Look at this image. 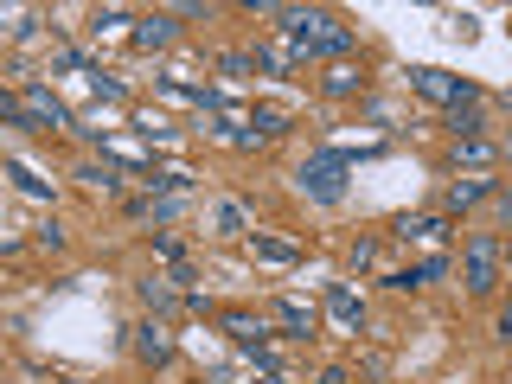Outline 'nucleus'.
<instances>
[{
	"label": "nucleus",
	"instance_id": "f8f14e48",
	"mask_svg": "<svg viewBox=\"0 0 512 384\" xmlns=\"http://www.w3.org/2000/svg\"><path fill=\"white\" fill-rule=\"evenodd\" d=\"M282 327H288V340H314V333H320V314L301 308V301H282Z\"/></svg>",
	"mask_w": 512,
	"mask_h": 384
},
{
	"label": "nucleus",
	"instance_id": "b1692460",
	"mask_svg": "<svg viewBox=\"0 0 512 384\" xmlns=\"http://www.w3.org/2000/svg\"><path fill=\"white\" fill-rule=\"evenodd\" d=\"M384 288H397V295H410V288H423V269H391Z\"/></svg>",
	"mask_w": 512,
	"mask_h": 384
},
{
	"label": "nucleus",
	"instance_id": "393cba45",
	"mask_svg": "<svg viewBox=\"0 0 512 384\" xmlns=\"http://www.w3.org/2000/svg\"><path fill=\"white\" fill-rule=\"evenodd\" d=\"M218 231H244V205H218Z\"/></svg>",
	"mask_w": 512,
	"mask_h": 384
},
{
	"label": "nucleus",
	"instance_id": "0eeeda50",
	"mask_svg": "<svg viewBox=\"0 0 512 384\" xmlns=\"http://www.w3.org/2000/svg\"><path fill=\"white\" fill-rule=\"evenodd\" d=\"M180 39V20H173V13H141L135 20V45L141 52H160V45H173Z\"/></svg>",
	"mask_w": 512,
	"mask_h": 384
},
{
	"label": "nucleus",
	"instance_id": "5701e85b",
	"mask_svg": "<svg viewBox=\"0 0 512 384\" xmlns=\"http://www.w3.org/2000/svg\"><path fill=\"white\" fill-rule=\"evenodd\" d=\"M218 71H224V77H250V71H256V58H250V52H224V58H218Z\"/></svg>",
	"mask_w": 512,
	"mask_h": 384
},
{
	"label": "nucleus",
	"instance_id": "cd10ccee",
	"mask_svg": "<svg viewBox=\"0 0 512 384\" xmlns=\"http://www.w3.org/2000/svg\"><path fill=\"white\" fill-rule=\"evenodd\" d=\"M493 212H500V218H512V186H500V192H493Z\"/></svg>",
	"mask_w": 512,
	"mask_h": 384
},
{
	"label": "nucleus",
	"instance_id": "c756f323",
	"mask_svg": "<svg viewBox=\"0 0 512 384\" xmlns=\"http://www.w3.org/2000/svg\"><path fill=\"white\" fill-rule=\"evenodd\" d=\"M500 340L512 346V301H506V308H500Z\"/></svg>",
	"mask_w": 512,
	"mask_h": 384
},
{
	"label": "nucleus",
	"instance_id": "423d86ee",
	"mask_svg": "<svg viewBox=\"0 0 512 384\" xmlns=\"http://www.w3.org/2000/svg\"><path fill=\"white\" fill-rule=\"evenodd\" d=\"M493 186L487 173H468V180H448V192H442V212H468V205H480V199H493Z\"/></svg>",
	"mask_w": 512,
	"mask_h": 384
},
{
	"label": "nucleus",
	"instance_id": "f3484780",
	"mask_svg": "<svg viewBox=\"0 0 512 384\" xmlns=\"http://www.w3.org/2000/svg\"><path fill=\"white\" fill-rule=\"evenodd\" d=\"M493 141H455V167H487Z\"/></svg>",
	"mask_w": 512,
	"mask_h": 384
},
{
	"label": "nucleus",
	"instance_id": "c85d7f7f",
	"mask_svg": "<svg viewBox=\"0 0 512 384\" xmlns=\"http://www.w3.org/2000/svg\"><path fill=\"white\" fill-rule=\"evenodd\" d=\"M314 384H346V365H327V372H320Z\"/></svg>",
	"mask_w": 512,
	"mask_h": 384
},
{
	"label": "nucleus",
	"instance_id": "20e7f679",
	"mask_svg": "<svg viewBox=\"0 0 512 384\" xmlns=\"http://www.w3.org/2000/svg\"><path fill=\"white\" fill-rule=\"evenodd\" d=\"M410 84H416V96H429V103H442V109L480 103V90L468 84V77H448V71H436V64H416V71H410Z\"/></svg>",
	"mask_w": 512,
	"mask_h": 384
},
{
	"label": "nucleus",
	"instance_id": "aec40b11",
	"mask_svg": "<svg viewBox=\"0 0 512 384\" xmlns=\"http://www.w3.org/2000/svg\"><path fill=\"white\" fill-rule=\"evenodd\" d=\"M7 173H13V186H20V192H32V199H52V180H32V173L20 167V160H13Z\"/></svg>",
	"mask_w": 512,
	"mask_h": 384
},
{
	"label": "nucleus",
	"instance_id": "4be33fe9",
	"mask_svg": "<svg viewBox=\"0 0 512 384\" xmlns=\"http://www.w3.org/2000/svg\"><path fill=\"white\" fill-rule=\"evenodd\" d=\"M32 244H39V250H52V256H58V250H64V224H58V218H45V224H39V237H32Z\"/></svg>",
	"mask_w": 512,
	"mask_h": 384
},
{
	"label": "nucleus",
	"instance_id": "6e6552de",
	"mask_svg": "<svg viewBox=\"0 0 512 384\" xmlns=\"http://www.w3.org/2000/svg\"><path fill=\"white\" fill-rule=\"evenodd\" d=\"M448 231H455L448 212H436V218H397V237H404V244H442Z\"/></svg>",
	"mask_w": 512,
	"mask_h": 384
},
{
	"label": "nucleus",
	"instance_id": "6ab92c4d",
	"mask_svg": "<svg viewBox=\"0 0 512 384\" xmlns=\"http://www.w3.org/2000/svg\"><path fill=\"white\" fill-rule=\"evenodd\" d=\"M77 180H84V186H96V192H122V173H116V167H84Z\"/></svg>",
	"mask_w": 512,
	"mask_h": 384
},
{
	"label": "nucleus",
	"instance_id": "f03ea898",
	"mask_svg": "<svg viewBox=\"0 0 512 384\" xmlns=\"http://www.w3.org/2000/svg\"><path fill=\"white\" fill-rule=\"evenodd\" d=\"M346 167H352L346 148H320V154L308 160V167L295 173V180H301V192H308V199H320V205H340V199H346Z\"/></svg>",
	"mask_w": 512,
	"mask_h": 384
},
{
	"label": "nucleus",
	"instance_id": "4468645a",
	"mask_svg": "<svg viewBox=\"0 0 512 384\" xmlns=\"http://www.w3.org/2000/svg\"><path fill=\"white\" fill-rule=\"evenodd\" d=\"M442 122L455 128V141H480V128H487V122H480V103H461V109H448Z\"/></svg>",
	"mask_w": 512,
	"mask_h": 384
},
{
	"label": "nucleus",
	"instance_id": "ddd939ff",
	"mask_svg": "<svg viewBox=\"0 0 512 384\" xmlns=\"http://www.w3.org/2000/svg\"><path fill=\"white\" fill-rule=\"evenodd\" d=\"M141 288V301H148L154 314H167L173 301H186V288H173V282H160V276H148V282H135Z\"/></svg>",
	"mask_w": 512,
	"mask_h": 384
},
{
	"label": "nucleus",
	"instance_id": "1a4fd4ad",
	"mask_svg": "<svg viewBox=\"0 0 512 384\" xmlns=\"http://www.w3.org/2000/svg\"><path fill=\"white\" fill-rule=\"evenodd\" d=\"M26 116H32V122H45V128H71L64 103H58L52 90H39V84H26Z\"/></svg>",
	"mask_w": 512,
	"mask_h": 384
},
{
	"label": "nucleus",
	"instance_id": "9b49d317",
	"mask_svg": "<svg viewBox=\"0 0 512 384\" xmlns=\"http://www.w3.org/2000/svg\"><path fill=\"white\" fill-rule=\"evenodd\" d=\"M320 90H327V96H359L365 90V71H359V64H327V77H320Z\"/></svg>",
	"mask_w": 512,
	"mask_h": 384
},
{
	"label": "nucleus",
	"instance_id": "7c9ffc66",
	"mask_svg": "<svg viewBox=\"0 0 512 384\" xmlns=\"http://www.w3.org/2000/svg\"><path fill=\"white\" fill-rule=\"evenodd\" d=\"M506 160H512V135H506Z\"/></svg>",
	"mask_w": 512,
	"mask_h": 384
},
{
	"label": "nucleus",
	"instance_id": "dca6fc26",
	"mask_svg": "<svg viewBox=\"0 0 512 384\" xmlns=\"http://www.w3.org/2000/svg\"><path fill=\"white\" fill-rule=\"evenodd\" d=\"M154 256H167V263H173V276H180V269H192V263H186V244H180L173 231H154Z\"/></svg>",
	"mask_w": 512,
	"mask_h": 384
},
{
	"label": "nucleus",
	"instance_id": "bb28decb",
	"mask_svg": "<svg viewBox=\"0 0 512 384\" xmlns=\"http://www.w3.org/2000/svg\"><path fill=\"white\" fill-rule=\"evenodd\" d=\"M116 26H128V13H122V7H109V13H96V32H116Z\"/></svg>",
	"mask_w": 512,
	"mask_h": 384
},
{
	"label": "nucleus",
	"instance_id": "412c9836",
	"mask_svg": "<svg viewBox=\"0 0 512 384\" xmlns=\"http://www.w3.org/2000/svg\"><path fill=\"white\" fill-rule=\"evenodd\" d=\"M250 128H256V135H282V128H288V116H282V109H256V116H250Z\"/></svg>",
	"mask_w": 512,
	"mask_h": 384
},
{
	"label": "nucleus",
	"instance_id": "39448f33",
	"mask_svg": "<svg viewBox=\"0 0 512 384\" xmlns=\"http://www.w3.org/2000/svg\"><path fill=\"white\" fill-rule=\"evenodd\" d=\"M135 359L148 365V372H160V365H173V333L160 327V320H141V327H135Z\"/></svg>",
	"mask_w": 512,
	"mask_h": 384
},
{
	"label": "nucleus",
	"instance_id": "a878e982",
	"mask_svg": "<svg viewBox=\"0 0 512 384\" xmlns=\"http://www.w3.org/2000/svg\"><path fill=\"white\" fill-rule=\"evenodd\" d=\"M173 20H212V7H205V0H186V7H173Z\"/></svg>",
	"mask_w": 512,
	"mask_h": 384
},
{
	"label": "nucleus",
	"instance_id": "7ed1b4c3",
	"mask_svg": "<svg viewBox=\"0 0 512 384\" xmlns=\"http://www.w3.org/2000/svg\"><path fill=\"white\" fill-rule=\"evenodd\" d=\"M500 263H506V244L493 231H474L468 237V295H493V288H500Z\"/></svg>",
	"mask_w": 512,
	"mask_h": 384
},
{
	"label": "nucleus",
	"instance_id": "9d476101",
	"mask_svg": "<svg viewBox=\"0 0 512 384\" xmlns=\"http://www.w3.org/2000/svg\"><path fill=\"white\" fill-rule=\"evenodd\" d=\"M327 314L340 320V327H352V333L365 327V308H359V295H352L346 282H327Z\"/></svg>",
	"mask_w": 512,
	"mask_h": 384
},
{
	"label": "nucleus",
	"instance_id": "a211bd4d",
	"mask_svg": "<svg viewBox=\"0 0 512 384\" xmlns=\"http://www.w3.org/2000/svg\"><path fill=\"white\" fill-rule=\"evenodd\" d=\"M256 64H263V71H295V52H282V45H256Z\"/></svg>",
	"mask_w": 512,
	"mask_h": 384
},
{
	"label": "nucleus",
	"instance_id": "f257e3e1",
	"mask_svg": "<svg viewBox=\"0 0 512 384\" xmlns=\"http://www.w3.org/2000/svg\"><path fill=\"white\" fill-rule=\"evenodd\" d=\"M282 39H288L295 58H352L359 52V32L352 26H340L333 13H301V7H288Z\"/></svg>",
	"mask_w": 512,
	"mask_h": 384
},
{
	"label": "nucleus",
	"instance_id": "2eb2a0df",
	"mask_svg": "<svg viewBox=\"0 0 512 384\" xmlns=\"http://www.w3.org/2000/svg\"><path fill=\"white\" fill-rule=\"evenodd\" d=\"M250 250L263 256V263H301V250L282 244V237H250Z\"/></svg>",
	"mask_w": 512,
	"mask_h": 384
}]
</instances>
